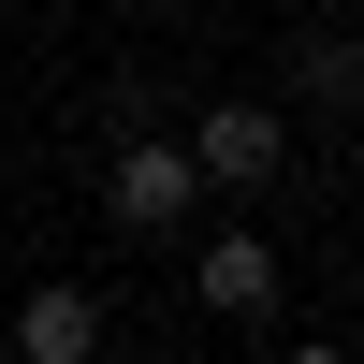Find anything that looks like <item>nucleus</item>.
Returning a JSON list of instances; mask_svg holds the SVG:
<instances>
[{"mask_svg":"<svg viewBox=\"0 0 364 364\" xmlns=\"http://www.w3.org/2000/svg\"><path fill=\"white\" fill-rule=\"evenodd\" d=\"M190 175H204V190H233V204H262V190L291 175V132H277V102H219V117L190 132Z\"/></svg>","mask_w":364,"mask_h":364,"instance_id":"obj_1","label":"nucleus"},{"mask_svg":"<svg viewBox=\"0 0 364 364\" xmlns=\"http://www.w3.org/2000/svg\"><path fill=\"white\" fill-rule=\"evenodd\" d=\"M190 190H204V175H190V146H175V132H132V146H117V175H102L117 233H175V219H190Z\"/></svg>","mask_w":364,"mask_h":364,"instance_id":"obj_2","label":"nucleus"},{"mask_svg":"<svg viewBox=\"0 0 364 364\" xmlns=\"http://www.w3.org/2000/svg\"><path fill=\"white\" fill-rule=\"evenodd\" d=\"M15 350H29V364H102V291L44 277V291L15 306Z\"/></svg>","mask_w":364,"mask_h":364,"instance_id":"obj_3","label":"nucleus"},{"mask_svg":"<svg viewBox=\"0 0 364 364\" xmlns=\"http://www.w3.org/2000/svg\"><path fill=\"white\" fill-rule=\"evenodd\" d=\"M190 291H204V306H219V321H262V306H277V248H262V233H219Z\"/></svg>","mask_w":364,"mask_h":364,"instance_id":"obj_4","label":"nucleus"},{"mask_svg":"<svg viewBox=\"0 0 364 364\" xmlns=\"http://www.w3.org/2000/svg\"><path fill=\"white\" fill-rule=\"evenodd\" d=\"M291 87L306 102H364V29H291Z\"/></svg>","mask_w":364,"mask_h":364,"instance_id":"obj_5","label":"nucleus"},{"mask_svg":"<svg viewBox=\"0 0 364 364\" xmlns=\"http://www.w3.org/2000/svg\"><path fill=\"white\" fill-rule=\"evenodd\" d=\"M291 364H350V350H321V336H306V350H291Z\"/></svg>","mask_w":364,"mask_h":364,"instance_id":"obj_6","label":"nucleus"}]
</instances>
